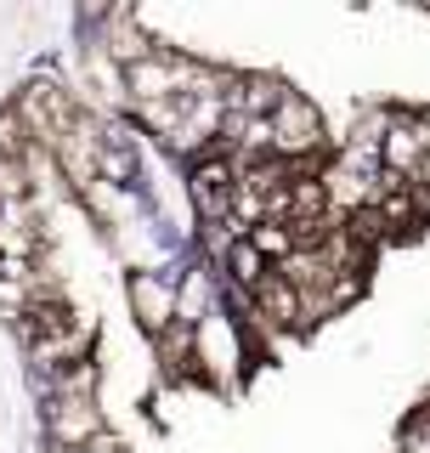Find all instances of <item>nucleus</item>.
<instances>
[{"mask_svg": "<svg viewBox=\"0 0 430 453\" xmlns=\"http://www.w3.org/2000/svg\"><path fill=\"white\" fill-rule=\"evenodd\" d=\"M272 153H278L283 165H295V159H306V153H318L323 148V119H318V108L306 103V96H295V91H283V103L272 108Z\"/></svg>", "mask_w": 430, "mask_h": 453, "instance_id": "obj_1", "label": "nucleus"}, {"mask_svg": "<svg viewBox=\"0 0 430 453\" xmlns=\"http://www.w3.org/2000/svg\"><path fill=\"white\" fill-rule=\"evenodd\" d=\"M46 431L63 448H85V442H96V436H103V414H96L91 396H51Z\"/></svg>", "mask_w": 430, "mask_h": 453, "instance_id": "obj_2", "label": "nucleus"}, {"mask_svg": "<svg viewBox=\"0 0 430 453\" xmlns=\"http://www.w3.org/2000/svg\"><path fill=\"white\" fill-rule=\"evenodd\" d=\"M233 188H238V170H233V159L210 153V159H198V165H193V204L204 210L210 221H227Z\"/></svg>", "mask_w": 430, "mask_h": 453, "instance_id": "obj_3", "label": "nucleus"}, {"mask_svg": "<svg viewBox=\"0 0 430 453\" xmlns=\"http://www.w3.org/2000/svg\"><path fill=\"white\" fill-rule=\"evenodd\" d=\"M131 311L142 318V329L165 334L170 323H176V289H170L159 273H136L131 278Z\"/></svg>", "mask_w": 430, "mask_h": 453, "instance_id": "obj_4", "label": "nucleus"}, {"mask_svg": "<svg viewBox=\"0 0 430 453\" xmlns=\"http://www.w3.org/2000/svg\"><path fill=\"white\" fill-rule=\"evenodd\" d=\"M40 244V233L28 226L23 204H0V261H28Z\"/></svg>", "mask_w": 430, "mask_h": 453, "instance_id": "obj_5", "label": "nucleus"}, {"mask_svg": "<svg viewBox=\"0 0 430 453\" xmlns=\"http://www.w3.org/2000/svg\"><path fill=\"white\" fill-rule=\"evenodd\" d=\"M250 295H255V311H261L266 323H300V295H295L278 273H266Z\"/></svg>", "mask_w": 430, "mask_h": 453, "instance_id": "obj_6", "label": "nucleus"}, {"mask_svg": "<svg viewBox=\"0 0 430 453\" xmlns=\"http://www.w3.org/2000/svg\"><path fill=\"white\" fill-rule=\"evenodd\" d=\"M243 238H250V250L261 255V261H289V255H295V233L283 221H261V226H250Z\"/></svg>", "mask_w": 430, "mask_h": 453, "instance_id": "obj_7", "label": "nucleus"}, {"mask_svg": "<svg viewBox=\"0 0 430 453\" xmlns=\"http://www.w3.org/2000/svg\"><path fill=\"white\" fill-rule=\"evenodd\" d=\"M227 266H233V278L243 283V289H255V283L266 278V261L250 250V238H238V244H227Z\"/></svg>", "mask_w": 430, "mask_h": 453, "instance_id": "obj_8", "label": "nucleus"}, {"mask_svg": "<svg viewBox=\"0 0 430 453\" xmlns=\"http://www.w3.org/2000/svg\"><path fill=\"white\" fill-rule=\"evenodd\" d=\"M159 351L170 357V368H193L198 363V340H193V329H181V323H170L159 334Z\"/></svg>", "mask_w": 430, "mask_h": 453, "instance_id": "obj_9", "label": "nucleus"}, {"mask_svg": "<svg viewBox=\"0 0 430 453\" xmlns=\"http://www.w3.org/2000/svg\"><path fill=\"white\" fill-rule=\"evenodd\" d=\"M28 198V170L23 159H0V204H23Z\"/></svg>", "mask_w": 430, "mask_h": 453, "instance_id": "obj_10", "label": "nucleus"}, {"mask_svg": "<svg viewBox=\"0 0 430 453\" xmlns=\"http://www.w3.org/2000/svg\"><path fill=\"white\" fill-rule=\"evenodd\" d=\"M68 453H125V448H119V436H108V431H103L96 442H85V448H68Z\"/></svg>", "mask_w": 430, "mask_h": 453, "instance_id": "obj_11", "label": "nucleus"}]
</instances>
